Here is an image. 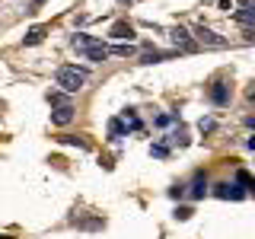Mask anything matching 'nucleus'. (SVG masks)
I'll use <instances>...</instances> for the list:
<instances>
[{"label":"nucleus","mask_w":255,"mask_h":239,"mask_svg":"<svg viewBox=\"0 0 255 239\" xmlns=\"http://www.w3.org/2000/svg\"><path fill=\"white\" fill-rule=\"evenodd\" d=\"M54 80H58V86L64 93H80L86 83V70L77 67V64H64V67H58V74H54Z\"/></svg>","instance_id":"1"},{"label":"nucleus","mask_w":255,"mask_h":239,"mask_svg":"<svg viewBox=\"0 0 255 239\" xmlns=\"http://www.w3.org/2000/svg\"><path fill=\"white\" fill-rule=\"evenodd\" d=\"M169 38H172L175 51H198V42L188 35V29H182V26H175V29L169 32Z\"/></svg>","instance_id":"2"},{"label":"nucleus","mask_w":255,"mask_h":239,"mask_svg":"<svg viewBox=\"0 0 255 239\" xmlns=\"http://www.w3.org/2000/svg\"><path fill=\"white\" fill-rule=\"evenodd\" d=\"M195 38L201 45H211V48H227V38H220L214 29H207V26H198L195 29Z\"/></svg>","instance_id":"3"},{"label":"nucleus","mask_w":255,"mask_h":239,"mask_svg":"<svg viewBox=\"0 0 255 239\" xmlns=\"http://www.w3.org/2000/svg\"><path fill=\"white\" fill-rule=\"evenodd\" d=\"M214 195L223 198V201H243V198H246V191L239 188V185H233V182H220V185L214 188Z\"/></svg>","instance_id":"4"},{"label":"nucleus","mask_w":255,"mask_h":239,"mask_svg":"<svg viewBox=\"0 0 255 239\" xmlns=\"http://www.w3.org/2000/svg\"><path fill=\"white\" fill-rule=\"evenodd\" d=\"M109 38H115V42H134V26L131 22H115V26L109 29Z\"/></svg>","instance_id":"5"},{"label":"nucleus","mask_w":255,"mask_h":239,"mask_svg":"<svg viewBox=\"0 0 255 239\" xmlns=\"http://www.w3.org/2000/svg\"><path fill=\"white\" fill-rule=\"evenodd\" d=\"M211 102L214 106H227L230 102V86L223 83V80H217V83L211 86Z\"/></svg>","instance_id":"6"},{"label":"nucleus","mask_w":255,"mask_h":239,"mask_svg":"<svg viewBox=\"0 0 255 239\" xmlns=\"http://www.w3.org/2000/svg\"><path fill=\"white\" fill-rule=\"evenodd\" d=\"M70 121H74V106H64V109H54V112H51V124L67 127Z\"/></svg>","instance_id":"7"},{"label":"nucleus","mask_w":255,"mask_h":239,"mask_svg":"<svg viewBox=\"0 0 255 239\" xmlns=\"http://www.w3.org/2000/svg\"><path fill=\"white\" fill-rule=\"evenodd\" d=\"M70 45L77 48V51H86V48H93V45H99V38H93V35H83V32H77L74 38H70Z\"/></svg>","instance_id":"8"},{"label":"nucleus","mask_w":255,"mask_h":239,"mask_svg":"<svg viewBox=\"0 0 255 239\" xmlns=\"http://www.w3.org/2000/svg\"><path fill=\"white\" fill-rule=\"evenodd\" d=\"M169 58V51H159V48H147V51L140 54V64H159Z\"/></svg>","instance_id":"9"},{"label":"nucleus","mask_w":255,"mask_h":239,"mask_svg":"<svg viewBox=\"0 0 255 239\" xmlns=\"http://www.w3.org/2000/svg\"><path fill=\"white\" fill-rule=\"evenodd\" d=\"M83 54H86V61H93V64H99V61H106V58H109V51H106V45H102V42H99V45H93V48H86Z\"/></svg>","instance_id":"10"},{"label":"nucleus","mask_w":255,"mask_h":239,"mask_svg":"<svg viewBox=\"0 0 255 239\" xmlns=\"http://www.w3.org/2000/svg\"><path fill=\"white\" fill-rule=\"evenodd\" d=\"M236 19L243 22L246 29H252L255 26V6H239V10H236Z\"/></svg>","instance_id":"11"},{"label":"nucleus","mask_w":255,"mask_h":239,"mask_svg":"<svg viewBox=\"0 0 255 239\" xmlns=\"http://www.w3.org/2000/svg\"><path fill=\"white\" fill-rule=\"evenodd\" d=\"M204 191H207V179L204 175H195V182H191V188H188V198H204Z\"/></svg>","instance_id":"12"},{"label":"nucleus","mask_w":255,"mask_h":239,"mask_svg":"<svg viewBox=\"0 0 255 239\" xmlns=\"http://www.w3.org/2000/svg\"><path fill=\"white\" fill-rule=\"evenodd\" d=\"M125 134H128V124L122 121V118H112V121H109V137L118 140V137H125Z\"/></svg>","instance_id":"13"},{"label":"nucleus","mask_w":255,"mask_h":239,"mask_svg":"<svg viewBox=\"0 0 255 239\" xmlns=\"http://www.w3.org/2000/svg\"><path fill=\"white\" fill-rule=\"evenodd\" d=\"M48 102H51L54 109H64V106H70V99H67V93H64V90H54V93H48Z\"/></svg>","instance_id":"14"},{"label":"nucleus","mask_w":255,"mask_h":239,"mask_svg":"<svg viewBox=\"0 0 255 239\" xmlns=\"http://www.w3.org/2000/svg\"><path fill=\"white\" fill-rule=\"evenodd\" d=\"M42 38H45V29H42V26H35V29H29V35L22 38V45H38Z\"/></svg>","instance_id":"15"},{"label":"nucleus","mask_w":255,"mask_h":239,"mask_svg":"<svg viewBox=\"0 0 255 239\" xmlns=\"http://www.w3.org/2000/svg\"><path fill=\"white\" fill-rule=\"evenodd\" d=\"M236 185H243V191L249 195V191H252V175L246 172V169H239V172H236Z\"/></svg>","instance_id":"16"},{"label":"nucleus","mask_w":255,"mask_h":239,"mask_svg":"<svg viewBox=\"0 0 255 239\" xmlns=\"http://www.w3.org/2000/svg\"><path fill=\"white\" fill-rule=\"evenodd\" d=\"M109 54H118V58H128V54H134V45H115V48H106Z\"/></svg>","instance_id":"17"},{"label":"nucleus","mask_w":255,"mask_h":239,"mask_svg":"<svg viewBox=\"0 0 255 239\" xmlns=\"http://www.w3.org/2000/svg\"><path fill=\"white\" fill-rule=\"evenodd\" d=\"M150 156L166 159V156H169V147H166V143H153V147H150Z\"/></svg>","instance_id":"18"},{"label":"nucleus","mask_w":255,"mask_h":239,"mask_svg":"<svg viewBox=\"0 0 255 239\" xmlns=\"http://www.w3.org/2000/svg\"><path fill=\"white\" fill-rule=\"evenodd\" d=\"M172 121H179V115H175V112H169V115H156V127H169Z\"/></svg>","instance_id":"19"},{"label":"nucleus","mask_w":255,"mask_h":239,"mask_svg":"<svg viewBox=\"0 0 255 239\" xmlns=\"http://www.w3.org/2000/svg\"><path fill=\"white\" fill-rule=\"evenodd\" d=\"M198 127H201V134H211L214 127H217V121H214V118L207 115V118H201V121H198Z\"/></svg>","instance_id":"20"},{"label":"nucleus","mask_w":255,"mask_h":239,"mask_svg":"<svg viewBox=\"0 0 255 239\" xmlns=\"http://www.w3.org/2000/svg\"><path fill=\"white\" fill-rule=\"evenodd\" d=\"M61 143H67V147H80V150H86L90 143H86L83 137H61Z\"/></svg>","instance_id":"21"},{"label":"nucleus","mask_w":255,"mask_h":239,"mask_svg":"<svg viewBox=\"0 0 255 239\" xmlns=\"http://www.w3.org/2000/svg\"><path fill=\"white\" fill-rule=\"evenodd\" d=\"M191 217V207H175V220H188Z\"/></svg>","instance_id":"22"},{"label":"nucleus","mask_w":255,"mask_h":239,"mask_svg":"<svg viewBox=\"0 0 255 239\" xmlns=\"http://www.w3.org/2000/svg\"><path fill=\"white\" fill-rule=\"evenodd\" d=\"M182 195H185V185H172L169 188V198H182Z\"/></svg>","instance_id":"23"},{"label":"nucleus","mask_w":255,"mask_h":239,"mask_svg":"<svg viewBox=\"0 0 255 239\" xmlns=\"http://www.w3.org/2000/svg\"><path fill=\"white\" fill-rule=\"evenodd\" d=\"M239 3H243V6H255V0H239Z\"/></svg>","instance_id":"24"},{"label":"nucleus","mask_w":255,"mask_h":239,"mask_svg":"<svg viewBox=\"0 0 255 239\" xmlns=\"http://www.w3.org/2000/svg\"><path fill=\"white\" fill-rule=\"evenodd\" d=\"M0 239H13V236H10V233H3V236H0Z\"/></svg>","instance_id":"25"}]
</instances>
